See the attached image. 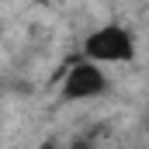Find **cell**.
Returning a JSON list of instances; mask_svg holds the SVG:
<instances>
[{
	"mask_svg": "<svg viewBox=\"0 0 149 149\" xmlns=\"http://www.w3.org/2000/svg\"><path fill=\"white\" fill-rule=\"evenodd\" d=\"M83 59H90L97 66H125L135 59V35L125 24L108 21L83 38Z\"/></svg>",
	"mask_w": 149,
	"mask_h": 149,
	"instance_id": "cell-1",
	"label": "cell"
},
{
	"mask_svg": "<svg viewBox=\"0 0 149 149\" xmlns=\"http://www.w3.org/2000/svg\"><path fill=\"white\" fill-rule=\"evenodd\" d=\"M108 90V73L104 66L90 63V59H76L63 76V97L66 101H94Z\"/></svg>",
	"mask_w": 149,
	"mask_h": 149,
	"instance_id": "cell-2",
	"label": "cell"
},
{
	"mask_svg": "<svg viewBox=\"0 0 149 149\" xmlns=\"http://www.w3.org/2000/svg\"><path fill=\"white\" fill-rule=\"evenodd\" d=\"M42 3H59V0H42Z\"/></svg>",
	"mask_w": 149,
	"mask_h": 149,
	"instance_id": "cell-3",
	"label": "cell"
}]
</instances>
